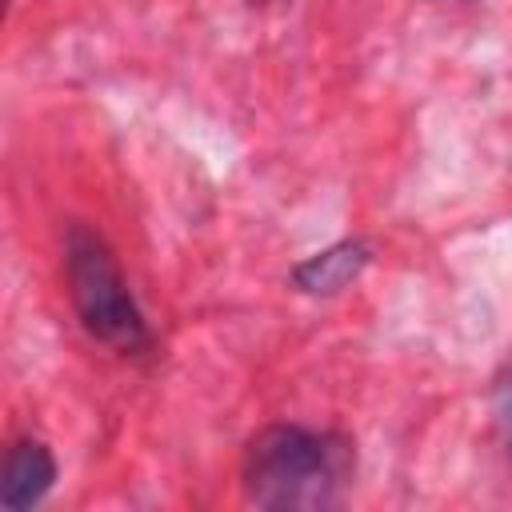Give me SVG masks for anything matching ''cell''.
Here are the masks:
<instances>
[{"label":"cell","instance_id":"obj_1","mask_svg":"<svg viewBox=\"0 0 512 512\" xmlns=\"http://www.w3.org/2000/svg\"><path fill=\"white\" fill-rule=\"evenodd\" d=\"M356 444L340 432L304 424L260 428L240 464L244 496L272 512H320L336 508L356 472Z\"/></svg>","mask_w":512,"mask_h":512},{"label":"cell","instance_id":"obj_2","mask_svg":"<svg viewBox=\"0 0 512 512\" xmlns=\"http://www.w3.org/2000/svg\"><path fill=\"white\" fill-rule=\"evenodd\" d=\"M64 276L72 308L92 340L120 356H144L152 352V328L128 288V276L108 248V240L84 224L68 228L64 240Z\"/></svg>","mask_w":512,"mask_h":512},{"label":"cell","instance_id":"obj_3","mask_svg":"<svg viewBox=\"0 0 512 512\" xmlns=\"http://www.w3.org/2000/svg\"><path fill=\"white\" fill-rule=\"evenodd\" d=\"M0 508L4 512H28L36 508L52 484H56V456L44 440L36 436H20L12 440L8 456H4V476H0Z\"/></svg>","mask_w":512,"mask_h":512},{"label":"cell","instance_id":"obj_4","mask_svg":"<svg viewBox=\"0 0 512 512\" xmlns=\"http://www.w3.org/2000/svg\"><path fill=\"white\" fill-rule=\"evenodd\" d=\"M368 260H372L368 240H336L292 268V288L304 296H340L360 280Z\"/></svg>","mask_w":512,"mask_h":512},{"label":"cell","instance_id":"obj_5","mask_svg":"<svg viewBox=\"0 0 512 512\" xmlns=\"http://www.w3.org/2000/svg\"><path fill=\"white\" fill-rule=\"evenodd\" d=\"M496 416H500V428H504V440L512 452V376L500 380V388H496Z\"/></svg>","mask_w":512,"mask_h":512},{"label":"cell","instance_id":"obj_6","mask_svg":"<svg viewBox=\"0 0 512 512\" xmlns=\"http://www.w3.org/2000/svg\"><path fill=\"white\" fill-rule=\"evenodd\" d=\"M252 4H276V0H252Z\"/></svg>","mask_w":512,"mask_h":512}]
</instances>
